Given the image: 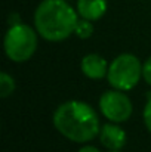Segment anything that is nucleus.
Returning <instances> with one entry per match:
<instances>
[{"label": "nucleus", "instance_id": "obj_8", "mask_svg": "<svg viewBox=\"0 0 151 152\" xmlns=\"http://www.w3.org/2000/svg\"><path fill=\"white\" fill-rule=\"evenodd\" d=\"M77 10L82 15V18L96 21L107 10V0H79Z\"/></svg>", "mask_w": 151, "mask_h": 152}, {"label": "nucleus", "instance_id": "obj_10", "mask_svg": "<svg viewBox=\"0 0 151 152\" xmlns=\"http://www.w3.org/2000/svg\"><path fill=\"white\" fill-rule=\"evenodd\" d=\"M74 31H76V34H77L80 39H88V37H91V36H92L94 28H92L91 21L83 18V21H79V22H77V25H76V30H74Z\"/></svg>", "mask_w": 151, "mask_h": 152}, {"label": "nucleus", "instance_id": "obj_11", "mask_svg": "<svg viewBox=\"0 0 151 152\" xmlns=\"http://www.w3.org/2000/svg\"><path fill=\"white\" fill-rule=\"evenodd\" d=\"M142 75H144L145 81L151 86V58L147 59V62H145L144 66H142Z\"/></svg>", "mask_w": 151, "mask_h": 152}, {"label": "nucleus", "instance_id": "obj_1", "mask_svg": "<svg viewBox=\"0 0 151 152\" xmlns=\"http://www.w3.org/2000/svg\"><path fill=\"white\" fill-rule=\"evenodd\" d=\"M56 130L73 142L92 140L99 132V121L88 103L80 101H68L59 105L53 114Z\"/></svg>", "mask_w": 151, "mask_h": 152}, {"label": "nucleus", "instance_id": "obj_2", "mask_svg": "<svg viewBox=\"0 0 151 152\" xmlns=\"http://www.w3.org/2000/svg\"><path fill=\"white\" fill-rule=\"evenodd\" d=\"M77 13L65 0H43L34 13L39 34L50 42L67 39L77 25Z\"/></svg>", "mask_w": 151, "mask_h": 152}, {"label": "nucleus", "instance_id": "obj_4", "mask_svg": "<svg viewBox=\"0 0 151 152\" xmlns=\"http://www.w3.org/2000/svg\"><path fill=\"white\" fill-rule=\"evenodd\" d=\"M37 48V37L31 27L18 24L9 28L4 36V50L9 59L15 62L27 61Z\"/></svg>", "mask_w": 151, "mask_h": 152}, {"label": "nucleus", "instance_id": "obj_14", "mask_svg": "<svg viewBox=\"0 0 151 152\" xmlns=\"http://www.w3.org/2000/svg\"><path fill=\"white\" fill-rule=\"evenodd\" d=\"M113 152H119V151H113Z\"/></svg>", "mask_w": 151, "mask_h": 152}, {"label": "nucleus", "instance_id": "obj_3", "mask_svg": "<svg viewBox=\"0 0 151 152\" xmlns=\"http://www.w3.org/2000/svg\"><path fill=\"white\" fill-rule=\"evenodd\" d=\"M142 74V66L135 55L123 53L117 56L108 66L107 78L108 83L117 90L133 89Z\"/></svg>", "mask_w": 151, "mask_h": 152}, {"label": "nucleus", "instance_id": "obj_13", "mask_svg": "<svg viewBox=\"0 0 151 152\" xmlns=\"http://www.w3.org/2000/svg\"><path fill=\"white\" fill-rule=\"evenodd\" d=\"M79 152H99L96 148H94V146H85V148H82Z\"/></svg>", "mask_w": 151, "mask_h": 152}, {"label": "nucleus", "instance_id": "obj_7", "mask_svg": "<svg viewBox=\"0 0 151 152\" xmlns=\"http://www.w3.org/2000/svg\"><path fill=\"white\" fill-rule=\"evenodd\" d=\"M101 142L108 149L117 151L126 143V133L123 129L114 124H105L101 130Z\"/></svg>", "mask_w": 151, "mask_h": 152}, {"label": "nucleus", "instance_id": "obj_12", "mask_svg": "<svg viewBox=\"0 0 151 152\" xmlns=\"http://www.w3.org/2000/svg\"><path fill=\"white\" fill-rule=\"evenodd\" d=\"M144 121H145V126L147 129L151 132V99L147 102L145 105V109H144Z\"/></svg>", "mask_w": 151, "mask_h": 152}, {"label": "nucleus", "instance_id": "obj_6", "mask_svg": "<svg viewBox=\"0 0 151 152\" xmlns=\"http://www.w3.org/2000/svg\"><path fill=\"white\" fill-rule=\"evenodd\" d=\"M107 61L96 55V53H91V55H86L83 59H82V71L86 77L92 78V80H101L105 77V74L108 72L107 71Z\"/></svg>", "mask_w": 151, "mask_h": 152}, {"label": "nucleus", "instance_id": "obj_5", "mask_svg": "<svg viewBox=\"0 0 151 152\" xmlns=\"http://www.w3.org/2000/svg\"><path fill=\"white\" fill-rule=\"evenodd\" d=\"M101 112L111 121H126L132 114V103L126 95L119 90L105 92L99 99Z\"/></svg>", "mask_w": 151, "mask_h": 152}, {"label": "nucleus", "instance_id": "obj_9", "mask_svg": "<svg viewBox=\"0 0 151 152\" xmlns=\"http://www.w3.org/2000/svg\"><path fill=\"white\" fill-rule=\"evenodd\" d=\"M13 90H15L13 78H12L9 74L1 72V74H0V96H1V98H7Z\"/></svg>", "mask_w": 151, "mask_h": 152}]
</instances>
